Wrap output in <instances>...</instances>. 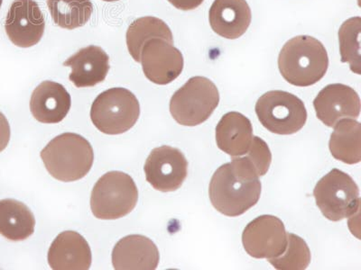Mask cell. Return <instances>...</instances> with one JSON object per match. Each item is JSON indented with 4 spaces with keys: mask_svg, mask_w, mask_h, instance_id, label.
I'll return each instance as SVG.
<instances>
[{
    "mask_svg": "<svg viewBox=\"0 0 361 270\" xmlns=\"http://www.w3.org/2000/svg\"><path fill=\"white\" fill-rule=\"evenodd\" d=\"M71 105L72 98L60 83L47 80L32 93L30 110L40 123H61L69 112Z\"/></svg>",
    "mask_w": 361,
    "mask_h": 270,
    "instance_id": "obj_18",
    "label": "cell"
},
{
    "mask_svg": "<svg viewBox=\"0 0 361 270\" xmlns=\"http://www.w3.org/2000/svg\"><path fill=\"white\" fill-rule=\"evenodd\" d=\"M279 270H304L311 262V252L307 243L301 237L288 233V246L277 258L267 259Z\"/></svg>",
    "mask_w": 361,
    "mask_h": 270,
    "instance_id": "obj_25",
    "label": "cell"
},
{
    "mask_svg": "<svg viewBox=\"0 0 361 270\" xmlns=\"http://www.w3.org/2000/svg\"><path fill=\"white\" fill-rule=\"evenodd\" d=\"M147 181L161 192L179 189L188 175V162L176 148L161 146L154 149L144 166Z\"/></svg>",
    "mask_w": 361,
    "mask_h": 270,
    "instance_id": "obj_10",
    "label": "cell"
},
{
    "mask_svg": "<svg viewBox=\"0 0 361 270\" xmlns=\"http://www.w3.org/2000/svg\"><path fill=\"white\" fill-rule=\"evenodd\" d=\"M255 111L261 124L276 134L298 133L307 121V110L304 102L291 93L282 90H272L261 96Z\"/></svg>",
    "mask_w": 361,
    "mask_h": 270,
    "instance_id": "obj_7",
    "label": "cell"
},
{
    "mask_svg": "<svg viewBox=\"0 0 361 270\" xmlns=\"http://www.w3.org/2000/svg\"><path fill=\"white\" fill-rule=\"evenodd\" d=\"M63 65L72 69L69 79L79 89L92 88L104 82L111 69L108 54L96 45L82 48Z\"/></svg>",
    "mask_w": 361,
    "mask_h": 270,
    "instance_id": "obj_14",
    "label": "cell"
},
{
    "mask_svg": "<svg viewBox=\"0 0 361 270\" xmlns=\"http://www.w3.org/2000/svg\"><path fill=\"white\" fill-rule=\"evenodd\" d=\"M54 24L73 30L85 25L93 13L90 0H47Z\"/></svg>",
    "mask_w": 361,
    "mask_h": 270,
    "instance_id": "obj_23",
    "label": "cell"
},
{
    "mask_svg": "<svg viewBox=\"0 0 361 270\" xmlns=\"http://www.w3.org/2000/svg\"><path fill=\"white\" fill-rule=\"evenodd\" d=\"M279 68L283 78L291 85H314L327 72V51L315 38L299 35L283 45L279 53Z\"/></svg>",
    "mask_w": 361,
    "mask_h": 270,
    "instance_id": "obj_2",
    "label": "cell"
},
{
    "mask_svg": "<svg viewBox=\"0 0 361 270\" xmlns=\"http://www.w3.org/2000/svg\"><path fill=\"white\" fill-rule=\"evenodd\" d=\"M251 9L246 0H214L209 12L214 33L235 40L246 33L251 24Z\"/></svg>",
    "mask_w": 361,
    "mask_h": 270,
    "instance_id": "obj_16",
    "label": "cell"
},
{
    "mask_svg": "<svg viewBox=\"0 0 361 270\" xmlns=\"http://www.w3.org/2000/svg\"><path fill=\"white\" fill-rule=\"evenodd\" d=\"M314 197L322 214L330 221L346 219L359 212V186L350 175L338 169L319 180Z\"/></svg>",
    "mask_w": 361,
    "mask_h": 270,
    "instance_id": "obj_8",
    "label": "cell"
},
{
    "mask_svg": "<svg viewBox=\"0 0 361 270\" xmlns=\"http://www.w3.org/2000/svg\"><path fill=\"white\" fill-rule=\"evenodd\" d=\"M35 219L27 205L15 199L0 200V234L12 242L33 236Z\"/></svg>",
    "mask_w": 361,
    "mask_h": 270,
    "instance_id": "obj_20",
    "label": "cell"
},
{
    "mask_svg": "<svg viewBox=\"0 0 361 270\" xmlns=\"http://www.w3.org/2000/svg\"><path fill=\"white\" fill-rule=\"evenodd\" d=\"M256 170L259 176H265L269 172L272 154L265 141L257 136H253L252 143L245 156Z\"/></svg>",
    "mask_w": 361,
    "mask_h": 270,
    "instance_id": "obj_26",
    "label": "cell"
},
{
    "mask_svg": "<svg viewBox=\"0 0 361 270\" xmlns=\"http://www.w3.org/2000/svg\"><path fill=\"white\" fill-rule=\"evenodd\" d=\"M140 115L135 96L124 88L106 90L97 96L90 109V118L102 133L117 135L130 130Z\"/></svg>",
    "mask_w": 361,
    "mask_h": 270,
    "instance_id": "obj_6",
    "label": "cell"
},
{
    "mask_svg": "<svg viewBox=\"0 0 361 270\" xmlns=\"http://www.w3.org/2000/svg\"><path fill=\"white\" fill-rule=\"evenodd\" d=\"M220 103L217 86L205 77H192L177 90L170 101V112L185 127H196L207 121Z\"/></svg>",
    "mask_w": 361,
    "mask_h": 270,
    "instance_id": "obj_5",
    "label": "cell"
},
{
    "mask_svg": "<svg viewBox=\"0 0 361 270\" xmlns=\"http://www.w3.org/2000/svg\"><path fill=\"white\" fill-rule=\"evenodd\" d=\"M157 247L146 236H128L116 244L112 264L116 270H154L159 264Z\"/></svg>",
    "mask_w": 361,
    "mask_h": 270,
    "instance_id": "obj_17",
    "label": "cell"
},
{
    "mask_svg": "<svg viewBox=\"0 0 361 270\" xmlns=\"http://www.w3.org/2000/svg\"><path fill=\"white\" fill-rule=\"evenodd\" d=\"M252 140V124L250 119L240 112H228L216 127V143L219 149L232 158L246 155Z\"/></svg>",
    "mask_w": 361,
    "mask_h": 270,
    "instance_id": "obj_19",
    "label": "cell"
},
{
    "mask_svg": "<svg viewBox=\"0 0 361 270\" xmlns=\"http://www.w3.org/2000/svg\"><path fill=\"white\" fill-rule=\"evenodd\" d=\"M138 191L133 179L121 172L106 173L96 182L90 198L93 215L101 220H116L134 210Z\"/></svg>",
    "mask_w": 361,
    "mask_h": 270,
    "instance_id": "obj_4",
    "label": "cell"
},
{
    "mask_svg": "<svg viewBox=\"0 0 361 270\" xmlns=\"http://www.w3.org/2000/svg\"><path fill=\"white\" fill-rule=\"evenodd\" d=\"M92 259L89 243L73 231L61 233L48 252V263L54 270H88Z\"/></svg>",
    "mask_w": 361,
    "mask_h": 270,
    "instance_id": "obj_15",
    "label": "cell"
},
{
    "mask_svg": "<svg viewBox=\"0 0 361 270\" xmlns=\"http://www.w3.org/2000/svg\"><path fill=\"white\" fill-rule=\"evenodd\" d=\"M45 21L39 5L35 0H15L8 12L5 30L16 46L29 48L43 37Z\"/></svg>",
    "mask_w": 361,
    "mask_h": 270,
    "instance_id": "obj_11",
    "label": "cell"
},
{
    "mask_svg": "<svg viewBox=\"0 0 361 270\" xmlns=\"http://www.w3.org/2000/svg\"><path fill=\"white\" fill-rule=\"evenodd\" d=\"M316 117L328 127H334L343 119H357L360 98L350 86L331 84L322 89L314 101Z\"/></svg>",
    "mask_w": 361,
    "mask_h": 270,
    "instance_id": "obj_13",
    "label": "cell"
},
{
    "mask_svg": "<svg viewBox=\"0 0 361 270\" xmlns=\"http://www.w3.org/2000/svg\"><path fill=\"white\" fill-rule=\"evenodd\" d=\"M204 0H169L175 8L183 11H193L199 8Z\"/></svg>",
    "mask_w": 361,
    "mask_h": 270,
    "instance_id": "obj_28",
    "label": "cell"
},
{
    "mask_svg": "<svg viewBox=\"0 0 361 270\" xmlns=\"http://www.w3.org/2000/svg\"><path fill=\"white\" fill-rule=\"evenodd\" d=\"M261 189L259 176L250 162L245 157H235L214 172L209 197L216 210L237 217L257 204Z\"/></svg>",
    "mask_w": 361,
    "mask_h": 270,
    "instance_id": "obj_1",
    "label": "cell"
},
{
    "mask_svg": "<svg viewBox=\"0 0 361 270\" xmlns=\"http://www.w3.org/2000/svg\"><path fill=\"white\" fill-rule=\"evenodd\" d=\"M361 18H351L338 30L341 63H349L351 72L360 74Z\"/></svg>",
    "mask_w": 361,
    "mask_h": 270,
    "instance_id": "obj_24",
    "label": "cell"
},
{
    "mask_svg": "<svg viewBox=\"0 0 361 270\" xmlns=\"http://www.w3.org/2000/svg\"><path fill=\"white\" fill-rule=\"evenodd\" d=\"M2 3H3V0H0V8H1Z\"/></svg>",
    "mask_w": 361,
    "mask_h": 270,
    "instance_id": "obj_30",
    "label": "cell"
},
{
    "mask_svg": "<svg viewBox=\"0 0 361 270\" xmlns=\"http://www.w3.org/2000/svg\"><path fill=\"white\" fill-rule=\"evenodd\" d=\"M103 1H106V2H114V1H118V0H103Z\"/></svg>",
    "mask_w": 361,
    "mask_h": 270,
    "instance_id": "obj_29",
    "label": "cell"
},
{
    "mask_svg": "<svg viewBox=\"0 0 361 270\" xmlns=\"http://www.w3.org/2000/svg\"><path fill=\"white\" fill-rule=\"evenodd\" d=\"M45 169L63 182L82 179L92 169L94 153L82 135L64 133L50 141L41 152Z\"/></svg>",
    "mask_w": 361,
    "mask_h": 270,
    "instance_id": "obj_3",
    "label": "cell"
},
{
    "mask_svg": "<svg viewBox=\"0 0 361 270\" xmlns=\"http://www.w3.org/2000/svg\"><path fill=\"white\" fill-rule=\"evenodd\" d=\"M152 39H162L173 44L172 31L166 22L154 17L138 18L132 22L128 29L126 40L128 53L135 62L140 63L144 45Z\"/></svg>",
    "mask_w": 361,
    "mask_h": 270,
    "instance_id": "obj_22",
    "label": "cell"
},
{
    "mask_svg": "<svg viewBox=\"0 0 361 270\" xmlns=\"http://www.w3.org/2000/svg\"><path fill=\"white\" fill-rule=\"evenodd\" d=\"M11 125L8 119L0 112V153L3 152L11 141Z\"/></svg>",
    "mask_w": 361,
    "mask_h": 270,
    "instance_id": "obj_27",
    "label": "cell"
},
{
    "mask_svg": "<svg viewBox=\"0 0 361 270\" xmlns=\"http://www.w3.org/2000/svg\"><path fill=\"white\" fill-rule=\"evenodd\" d=\"M243 243L248 255L255 259L277 258L288 246L285 224L274 215H261L245 228Z\"/></svg>",
    "mask_w": 361,
    "mask_h": 270,
    "instance_id": "obj_9",
    "label": "cell"
},
{
    "mask_svg": "<svg viewBox=\"0 0 361 270\" xmlns=\"http://www.w3.org/2000/svg\"><path fill=\"white\" fill-rule=\"evenodd\" d=\"M140 63L147 79L157 85L169 84L183 70L182 53L162 39H152L144 45Z\"/></svg>",
    "mask_w": 361,
    "mask_h": 270,
    "instance_id": "obj_12",
    "label": "cell"
},
{
    "mask_svg": "<svg viewBox=\"0 0 361 270\" xmlns=\"http://www.w3.org/2000/svg\"><path fill=\"white\" fill-rule=\"evenodd\" d=\"M361 125L355 119H343L334 127L330 148L334 159L350 165L361 160Z\"/></svg>",
    "mask_w": 361,
    "mask_h": 270,
    "instance_id": "obj_21",
    "label": "cell"
}]
</instances>
